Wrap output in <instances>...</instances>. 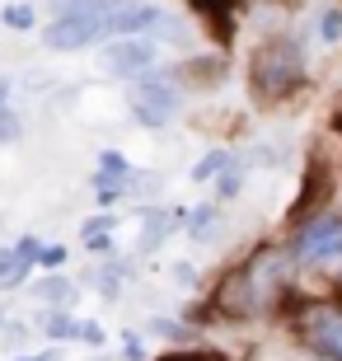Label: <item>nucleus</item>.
Instances as JSON below:
<instances>
[{
    "label": "nucleus",
    "instance_id": "nucleus-1",
    "mask_svg": "<svg viewBox=\"0 0 342 361\" xmlns=\"http://www.w3.org/2000/svg\"><path fill=\"white\" fill-rule=\"evenodd\" d=\"M276 286H281V254H276V249H263L239 277H230L221 305L230 310V314H253V310L272 305Z\"/></svg>",
    "mask_w": 342,
    "mask_h": 361
},
{
    "label": "nucleus",
    "instance_id": "nucleus-2",
    "mask_svg": "<svg viewBox=\"0 0 342 361\" xmlns=\"http://www.w3.org/2000/svg\"><path fill=\"white\" fill-rule=\"evenodd\" d=\"M300 75H305V56L291 38L267 42V47H258V56H253V90H258V99H281V94H291L300 85Z\"/></svg>",
    "mask_w": 342,
    "mask_h": 361
},
{
    "label": "nucleus",
    "instance_id": "nucleus-3",
    "mask_svg": "<svg viewBox=\"0 0 342 361\" xmlns=\"http://www.w3.org/2000/svg\"><path fill=\"white\" fill-rule=\"evenodd\" d=\"M291 254L305 268H333V263H342V216H314L310 226H300Z\"/></svg>",
    "mask_w": 342,
    "mask_h": 361
},
{
    "label": "nucleus",
    "instance_id": "nucleus-4",
    "mask_svg": "<svg viewBox=\"0 0 342 361\" xmlns=\"http://www.w3.org/2000/svg\"><path fill=\"white\" fill-rule=\"evenodd\" d=\"M127 104H132V113L141 118V127H164V122L178 113L183 94L173 90L169 80H150V75H141V80H132Z\"/></svg>",
    "mask_w": 342,
    "mask_h": 361
},
{
    "label": "nucleus",
    "instance_id": "nucleus-5",
    "mask_svg": "<svg viewBox=\"0 0 342 361\" xmlns=\"http://www.w3.org/2000/svg\"><path fill=\"white\" fill-rule=\"evenodd\" d=\"M155 61H159V52H155L150 38H113V42H104V56H99V66H104L108 75H122V80L150 75Z\"/></svg>",
    "mask_w": 342,
    "mask_h": 361
},
{
    "label": "nucleus",
    "instance_id": "nucleus-6",
    "mask_svg": "<svg viewBox=\"0 0 342 361\" xmlns=\"http://www.w3.org/2000/svg\"><path fill=\"white\" fill-rule=\"evenodd\" d=\"M300 334L319 357L342 361V310L338 305H310L300 314Z\"/></svg>",
    "mask_w": 342,
    "mask_h": 361
},
{
    "label": "nucleus",
    "instance_id": "nucleus-7",
    "mask_svg": "<svg viewBox=\"0 0 342 361\" xmlns=\"http://www.w3.org/2000/svg\"><path fill=\"white\" fill-rule=\"evenodd\" d=\"M42 38H47V47H56V52H75V47L104 42V28H99V19H85V14H61Z\"/></svg>",
    "mask_w": 342,
    "mask_h": 361
},
{
    "label": "nucleus",
    "instance_id": "nucleus-8",
    "mask_svg": "<svg viewBox=\"0 0 342 361\" xmlns=\"http://www.w3.org/2000/svg\"><path fill=\"white\" fill-rule=\"evenodd\" d=\"M94 183H118V188H127V183H132V164H127V155L104 150V155H99V178H94Z\"/></svg>",
    "mask_w": 342,
    "mask_h": 361
},
{
    "label": "nucleus",
    "instance_id": "nucleus-9",
    "mask_svg": "<svg viewBox=\"0 0 342 361\" xmlns=\"http://www.w3.org/2000/svg\"><path fill=\"white\" fill-rule=\"evenodd\" d=\"M42 329H47V338H52V343H71V338H80V334H85V324H80L75 314H66V310L47 314V324H42Z\"/></svg>",
    "mask_w": 342,
    "mask_h": 361
},
{
    "label": "nucleus",
    "instance_id": "nucleus-10",
    "mask_svg": "<svg viewBox=\"0 0 342 361\" xmlns=\"http://www.w3.org/2000/svg\"><path fill=\"white\" fill-rule=\"evenodd\" d=\"M108 230H113V216H94V221H85V249L90 254H108Z\"/></svg>",
    "mask_w": 342,
    "mask_h": 361
},
{
    "label": "nucleus",
    "instance_id": "nucleus-11",
    "mask_svg": "<svg viewBox=\"0 0 342 361\" xmlns=\"http://www.w3.org/2000/svg\"><path fill=\"white\" fill-rule=\"evenodd\" d=\"M202 14L211 19V28H221V38L230 33V14H235V0H193Z\"/></svg>",
    "mask_w": 342,
    "mask_h": 361
},
{
    "label": "nucleus",
    "instance_id": "nucleus-12",
    "mask_svg": "<svg viewBox=\"0 0 342 361\" xmlns=\"http://www.w3.org/2000/svg\"><path fill=\"white\" fill-rule=\"evenodd\" d=\"M28 272H33V268H28V263L14 254V249H0V286H19Z\"/></svg>",
    "mask_w": 342,
    "mask_h": 361
},
{
    "label": "nucleus",
    "instance_id": "nucleus-13",
    "mask_svg": "<svg viewBox=\"0 0 342 361\" xmlns=\"http://www.w3.org/2000/svg\"><path fill=\"white\" fill-rule=\"evenodd\" d=\"M33 295H38V300H52V305H71V300H75V286L61 281V277H52V281H42Z\"/></svg>",
    "mask_w": 342,
    "mask_h": 361
},
{
    "label": "nucleus",
    "instance_id": "nucleus-14",
    "mask_svg": "<svg viewBox=\"0 0 342 361\" xmlns=\"http://www.w3.org/2000/svg\"><path fill=\"white\" fill-rule=\"evenodd\" d=\"M5 24L14 28V33H28L33 28V5H24V0H14V5H5V14H0Z\"/></svg>",
    "mask_w": 342,
    "mask_h": 361
},
{
    "label": "nucleus",
    "instance_id": "nucleus-15",
    "mask_svg": "<svg viewBox=\"0 0 342 361\" xmlns=\"http://www.w3.org/2000/svg\"><path fill=\"white\" fill-rule=\"evenodd\" d=\"M225 164H230V155H225V150H211L207 160H202L197 169H193V178H197V183H207V178H216V174H221Z\"/></svg>",
    "mask_w": 342,
    "mask_h": 361
},
{
    "label": "nucleus",
    "instance_id": "nucleus-16",
    "mask_svg": "<svg viewBox=\"0 0 342 361\" xmlns=\"http://www.w3.org/2000/svg\"><path fill=\"white\" fill-rule=\"evenodd\" d=\"M19 132H24V122H19V113H14V108H0V146H10V141H19Z\"/></svg>",
    "mask_w": 342,
    "mask_h": 361
},
{
    "label": "nucleus",
    "instance_id": "nucleus-17",
    "mask_svg": "<svg viewBox=\"0 0 342 361\" xmlns=\"http://www.w3.org/2000/svg\"><path fill=\"white\" fill-rule=\"evenodd\" d=\"M319 33H324V38H338V33H342V14L329 10V14H324V24H319Z\"/></svg>",
    "mask_w": 342,
    "mask_h": 361
},
{
    "label": "nucleus",
    "instance_id": "nucleus-18",
    "mask_svg": "<svg viewBox=\"0 0 342 361\" xmlns=\"http://www.w3.org/2000/svg\"><path fill=\"white\" fill-rule=\"evenodd\" d=\"M66 263V249H42V268H61Z\"/></svg>",
    "mask_w": 342,
    "mask_h": 361
},
{
    "label": "nucleus",
    "instance_id": "nucleus-19",
    "mask_svg": "<svg viewBox=\"0 0 342 361\" xmlns=\"http://www.w3.org/2000/svg\"><path fill=\"white\" fill-rule=\"evenodd\" d=\"M122 357H127V361H141L145 352H141V343H136V338H127V343H122Z\"/></svg>",
    "mask_w": 342,
    "mask_h": 361
},
{
    "label": "nucleus",
    "instance_id": "nucleus-20",
    "mask_svg": "<svg viewBox=\"0 0 342 361\" xmlns=\"http://www.w3.org/2000/svg\"><path fill=\"white\" fill-rule=\"evenodd\" d=\"M80 338H85V343H104V329H99V324H85V334H80Z\"/></svg>",
    "mask_w": 342,
    "mask_h": 361
},
{
    "label": "nucleus",
    "instance_id": "nucleus-21",
    "mask_svg": "<svg viewBox=\"0 0 342 361\" xmlns=\"http://www.w3.org/2000/svg\"><path fill=\"white\" fill-rule=\"evenodd\" d=\"M19 361H61V352L52 348V352H38V357H19Z\"/></svg>",
    "mask_w": 342,
    "mask_h": 361
},
{
    "label": "nucleus",
    "instance_id": "nucleus-22",
    "mask_svg": "<svg viewBox=\"0 0 342 361\" xmlns=\"http://www.w3.org/2000/svg\"><path fill=\"white\" fill-rule=\"evenodd\" d=\"M5 94H10V80L0 75V108H10V104H5Z\"/></svg>",
    "mask_w": 342,
    "mask_h": 361
},
{
    "label": "nucleus",
    "instance_id": "nucleus-23",
    "mask_svg": "<svg viewBox=\"0 0 342 361\" xmlns=\"http://www.w3.org/2000/svg\"><path fill=\"white\" fill-rule=\"evenodd\" d=\"M338 132H342V113H338Z\"/></svg>",
    "mask_w": 342,
    "mask_h": 361
},
{
    "label": "nucleus",
    "instance_id": "nucleus-24",
    "mask_svg": "<svg viewBox=\"0 0 342 361\" xmlns=\"http://www.w3.org/2000/svg\"><path fill=\"white\" fill-rule=\"evenodd\" d=\"M173 361H193V357H173Z\"/></svg>",
    "mask_w": 342,
    "mask_h": 361
}]
</instances>
